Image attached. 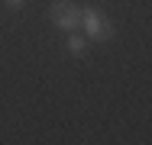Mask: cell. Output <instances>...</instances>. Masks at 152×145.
Masks as SVG:
<instances>
[{"mask_svg":"<svg viewBox=\"0 0 152 145\" xmlns=\"http://www.w3.org/2000/svg\"><path fill=\"white\" fill-rule=\"evenodd\" d=\"M52 23L65 32H75V29L81 26V7L78 3H71V0H58V3H52Z\"/></svg>","mask_w":152,"mask_h":145,"instance_id":"1","label":"cell"},{"mask_svg":"<svg viewBox=\"0 0 152 145\" xmlns=\"http://www.w3.org/2000/svg\"><path fill=\"white\" fill-rule=\"evenodd\" d=\"M81 23H84V32H88L91 39H97V42H104V39L113 36V26H110L94 7H81Z\"/></svg>","mask_w":152,"mask_h":145,"instance_id":"2","label":"cell"},{"mask_svg":"<svg viewBox=\"0 0 152 145\" xmlns=\"http://www.w3.org/2000/svg\"><path fill=\"white\" fill-rule=\"evenodd\" d=\"M84 49H88V42H84L81 36H71V39H68V52H75V55H81Z\"/></svg>","mask_w":152,"mask_h":145,"instance_id":"3","label":"cell"},{"mask_svg":"<svg viewBox=\"0 0 152 145\" xmlns=\"http://www.w3.org/2000/svg\"><path fill=\"white\" fill-rule=\"evenodd\" d=\"M7 7H13V10H16V7H23V0H7Z\"/></svg>","mask_w":152,"mask_h":145,"instance_id":"4","label":"cell"}]
</instances>
